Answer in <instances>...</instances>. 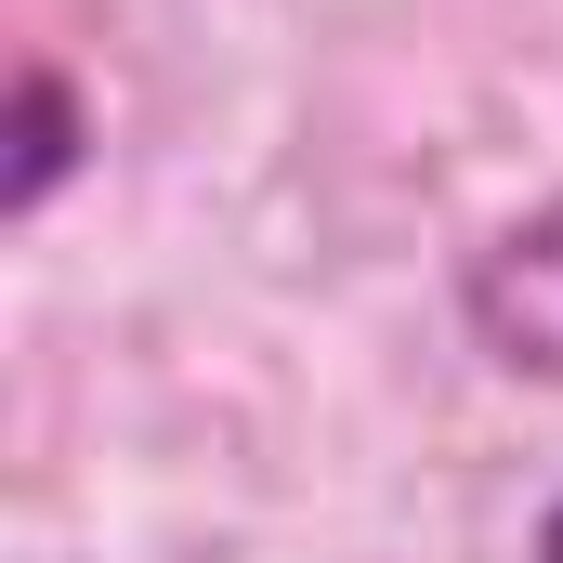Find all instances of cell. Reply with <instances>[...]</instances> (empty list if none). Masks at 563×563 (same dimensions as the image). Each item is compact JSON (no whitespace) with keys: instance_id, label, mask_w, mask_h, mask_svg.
<instances>
[{"instance_id":"cell-1","label":"cell","mask_w":563,"mask_h":563,"mask_svg":"<svg viewBox=\"0 0 563 563\" xmlns=\"http://www.w3.org/2000/svg\"><path fill=\"white\" fill-rule=\"evenodd\" d=\"M459 328H472L511 380H563V197L511 210V223L459 263Z\"/></svg>"},{"instance_id":"cell-2","label":"cell","mask_w":563,"mask_h":563,"mask_svg":"<svg viewBox=\"0 0 563 563\" xmlns=\"http://www.w3.org/2000/svg\"><path fill=\"white\" fill-rule=\"evenodd\" d=\"M92 157H106V106H92L53 53H26V66H13V132H0V210L40 223Z\"/></svg>"},{"instance_id":"cell-3","label":"cell","mask_w":563,"mask_h":563,"mask_svg":"<svg viewBox=\"0 0 563 563\" xmlns=\"http://www.w3.org/2000/svg\"><path fill=\"white\" fill-rule=\"evenodd\" d=\"M538 563H563V498H551V511H538Z\"/></svg>"}]
</instances>
